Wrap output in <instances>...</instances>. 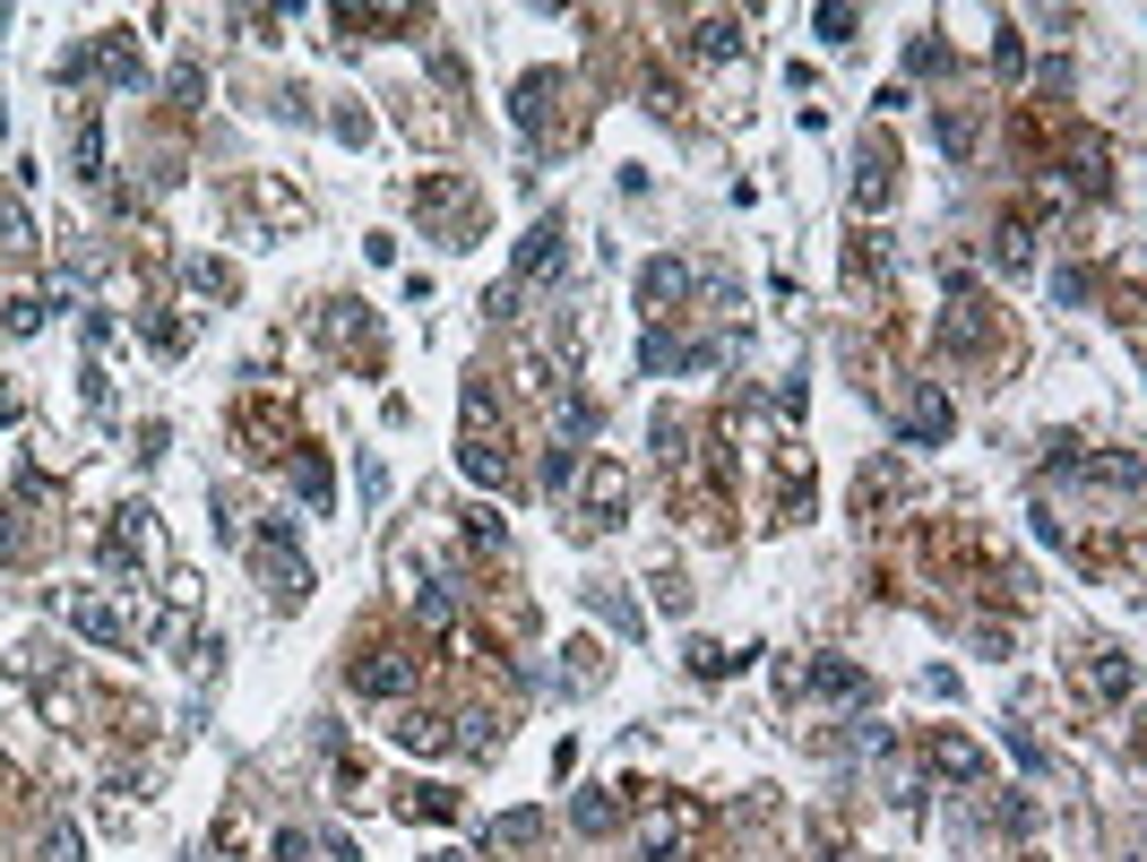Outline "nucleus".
Here are the masks:
<instances>
[{
	"mask_svg": "<svg viewBox=\"0 0 1147 862\" xmlns=\"http://www.w3.org/2000/svg\"><path fill=\"white\" fill-rule=\"evenodd\" d=\"M405 681H414V656H398V647H371V656L354 664V690H363V699H398Z\"/></svg>",
	"mask_w": 1147,
	"mask_h": 862,
	"instance_id": "obj_1",
	"label": "nucleus"
},
{
	"mask_svg": "<svg viewBox=\"0 0 1147 862\" xmlns=\"http://www.w3.org/2000/svg\"><path fill=\"white\" fill-rule=\"evenodd\" d=\"M949 432V397L941 389H915V406H906V440H941Z\"/></svg>",
	"mask_w": 1147,
	"mask_h": 862,
	"instance_id": "obj_2",
	"label": "nucleus"
},
{
	"mask_svg": "<svg viewBox=\"0 0 1147 862\" xmlns=\"http://www.w3.org/2000/svg\"><path fill=\"white\" fill-rule=\"evenodd\" d=\"M682 285H691V268H682V259H656V268H648V285H639V303H648V310H664L673 294H682Z\"/></svg>",
	"mask_w": 1147,
	"mask_h": 862,
	"instance_id": "obj_3",
	"label": "nucleus"
},
{
	"mask_svg": "<svg viewBox=\"0 0 1147 862\" xmlns=\"http://www.w3.org/2000/svg\"><path fill=\"white\" fill-rule=\"evenodd\" d=\"M69 630H87V639H104V647H121V639H130V630H121V621H112L104 604H87V596L69 604Z\"/></svg>",
	"mask_w": 1147,
	"mask_h": 862,
	"instance_id": "obj_4",
	"label": "nucleus"
},
{
	"mask_svg": "<svg viewBox=\"0 0 1147 862\" xmlns=\"http://www.w3.org/2000/svg\"><path fill=\"white\" fill-rule=\"evenodd\" d=\"M811 690H820V699H863L872 681H863L854 664H820V673H811Z\"/></svg>",
	"mask_w": 1147,
	"mask_h": 862,
	"instance_id": "obj_5",
	"label": "nucleus"
},
{
	"mask_svg": "<svg viewBox=\"0 0 1147 862\" xmlns=\"http://www.w3.org/2000/svg\"><path fill=\"white\" fill-rule=\"evenodd\" d=\"M441 742H450V733H441V716H414V708L398 716V751H441Z\"/></svg>",
	"mask_w": 1147,
	"mask_h": 862,
	"instance_id": "obj_6",
	"label": "nucleus"
},
{
	"mask_svg": "<svg viewBox=\"0 0 1147 862\" xmlns=\"http://www.w3.org/2000/svg\"><path fill=\"white\" fill-rule=\"evenodd\" d=\"M552 259H561V225H535V233H527V251H518V268L535 276V268H552Z\"/></svg>",
	"mask_w": 1147,
	"mask_h": 862,
	"instance_id": "obj_7",
	"label": "nucleus"
},
{
	"mask_svg": "<svg viewBox=\"0 0 1147 862\" xmlns=\"http://www.w3.org/2000/svg\"><path fill=\"white\" fill-rule=\"evenodd\" d=\"M699 52H707V61H725V52H743V26H734V18H707V26H699Z\"/></svg>",
	"mask_w": 1147,
	"mask_h": 862,
	"instance_id": "obj_8",
	"label": "nucleus"
},
{
	"mask_svg": "<svg viewBox=\"0 0 1147 862\" xmlns=\"http://www.w3.org/2000/svg\"><path fill=\"white\" fill-rule=\"evenodd\" d=\"M268 578H277V596H285V604H302V587H311L294 553H268Z\"/></svg>",
	"mask_w": 1147,
	"mask_h": 862,
	"instance_id": "obj_9",
	"label": "nucleus"
},
{
	"mask_svg": "<svg viewBox=\"0 0 1147 862\" xmlns=\"http://www.w3.org/2000/svg\"><path fill=\"white\" fill-rule=\"evenodd\" d=\"M587 509H596V517H613V509H621V474H613V466H596V483H587Z\"/></svg>",
	"mask_w": 1147,
	"mask_h": 862,
	"instance_id": "obj_10",
	"label": "nucleus"
},
{
	"mask_svg": "<svg viewBox=\"0 0 1147 862\" xmlns=\"http://www.w3.org/2000/svg\"><path fill=\"white\" fill-rule=\"evenodd\" d=\"M578 828H587V837H613V803H604V794H578Z\"/></svg>",
	"mask_w": 1147,
	"mask_h": 862,
	"instance_id": "obj_11",
	"label": "nucleus"
},
{
	"mask_svg": "<svg viewBox=\"0 0 1147 862\" xmlns=\"http://www.w3.org/2000/svg\"><path fill=\"white\" fill-rule=\"evenodd\" d=\"M466 474H475V483H509V466H500V449H466Z\"/></svg>",
	"mask_w": 1147,
	"mask_h": 862,
	"instance_id": "obj_12",
	"label": "nucleus"
},
{
	"mask_svg": "<svg viewBox=\"0 0 1147 862\" xmlns=\"http://www.w3.org/2000/svg\"><path fill=\"white\" fill-rule=\"evenodd\" d=\"M941 767H949V776H984V760H975L966 742H941Z\"/></svg>",
	"mask_w": 1147,
	"mask_h": 862,
	"instance_id": "obj_13",
	"label": "nucleus"
},
{
	"mask_svg": "<svg viewBox=\"0 0 1147 862\" xmlns=\"http://www.w3.org/2000/svg\"><path fill=\"white\" fill-rule=\"evenodd\" d=\"M570 474H578V457L552 449V457H544V483H552V492H570Z\"/></svg>",
	"mask_w": 1147,
	"mask_h": 862,
	"instance_id": "obj_14",
	"label": "nucleus"
}]
</instances>
